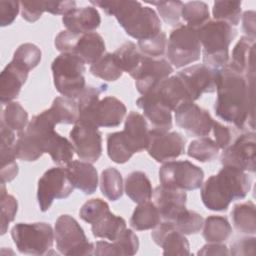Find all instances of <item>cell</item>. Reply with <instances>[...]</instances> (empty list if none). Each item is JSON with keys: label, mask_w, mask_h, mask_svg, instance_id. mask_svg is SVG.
<instances>
[{"label": "cell", "mask_w": 256, "mask_h": 256, "mask_svg": "<svg viewBox=\"0 0 256 256\" xmlns=\"http://www.w3.org/2000/svg\"><path fill=\"white\" fill-rule=\"evenodd\" d=\"M214 111L224 122L243 130L254 129V80L233 71L227 65L218 72Z\"/></svg>", "instance_id": "6da1fadb"}, {"label": "cell", "mask_w": 256, "mask_h": 256, "mask_svg": "<svg viewBox=\"0 0 256 256\" xmlns=\"http://www.w3.org/2000/svg\"><path fill=\"white\" fill-rule=\"evenodd\" d=\"M90 3L101 8L108 16H114L126 34L138 41L161 32V21L156 12L138 1L96 0Z\"/></svg>", "instance_id": "7a4b0ae2"}, {"label": "cell", "mask_w": 256, "mask_h": 256, "mask_svg": "<svg viewBox=\"0 0 256 256\" xmlns=\"http://www.w3.org/2000/svg\"><path fill=\"white\" fill-rule=\"evenodd\" d=\"M250 188L251 178L245 171L223 166L202 184L201 199L209 210L226 211L232 201L244 199Z\"/></svg>", "instance_id": "3957f363"}, {"label": "cell", "mask_w": 256, "mask_h": 256, "mask_svg": "<svg viewBox=\"0 0 256 256\" xmlns=\"http://www.w3.org/2000/svg\"><path fill=\"white\" fill-rule=\"evenodd\" d=\"M106 84L100 86H86L76 99L79 118L99 127H117L121 124L127 109L125 104L114 96L100 99V95L107 90Z\"/></svg>", "instance_id": "277c9868"}, {"label": "cell", "mask_w": 256, "mask_h": 256, "mask_svg": "<svg viewBox=\"0 0 256 256\" xmlns=\"http://www.w3.org/2000/svg\"><path fill=\"white\" fill-rule=\"evenodd\" d=\"M203 64L214 69L225 67L229 61V46L237 35L233 26L223 21L209 20L197 28Z\"/></svg>", "instance_id": "5b68a950"}, {"label": "cell", "mask_w": 256, "mask_h": 256, "mask_svg": "<svg viewBox=\"0 0 256 256\" xmlns=\"http://www.w3.org/2000/svg\"><path fill=\"white\" fill-rule=\"evenodd\" d=\"M85 62L72 53H61L51 64L56 90L65 97L77 99L86 88Z\"/></svg>", "instance_id": "8992f818"}, {"label": "cell", "mask_w": 256, "mask_h": 256, "mask_svg": "<svg viewBox=\"0 0 256 256\" xmlns=\"http://www.w3.org/2000/svg\"><path fill=\"white\" fill-rule=\"evenodd\" d=\"M11 237L18 251L29 255H46L52 249L54 231L46 222L17 223L11 229Z\"/></svg>", "instance_id": "52a82bcc"}, {"label": "cell", "mask_w": 256, "mask_h": 256, "mask_svg": "<svg viewBox=\"0 0 256 256\" xmlns=\"http://www.w3.org/2000/svg\"><path fill=\"white\" fill-rule=\"evenodd\" d=\"M54 237L58 251L67 256L94 254L95 244L88 241L80 224L70 215L59 216L54 226Z\"/></svg>", "instance_id": "ba28073f"}, {"label": "cell", "mask_w": 256, "mask_h": 256, "mask_svg": "<svg viewBox=\"0 0 256 256\" xmlns=\"http://www.w3.org/2000/svg\"><path fill=\"white\" fill-rule=\"evenodd\" d=\"M166 55L176 68L184 67L200 59L201 44L197 29L186 24L175 27L167 39Z\"/></svg>", "instance_id": "9c48e42d"}, {"label": "cell", "mask_w": 256, "mask_h": 256, "mask_svg": "<svg viewBox=\"0 0 256 256\" xmlns=\"http://www.w3.org/2000/svg\"><path fill=\"white\" fill-rule=\"evenodd\" d=\"M56 49L61 53H72L79 56L86 64H94L105 54V42L97 32L74 34L63 30L55 37Z\"/></svg>", "instance_id": "30bf717a"}, {"label": "cell", "mask_w": 256, "mask_h": 256, "mask_svg": "<svg viewBox=\"0 0 256 256\" xmlns=\"http://www.w3.org/2000/svg\"><path fill=\"white\" fill-rule=\"evenodd\" d=\"M203 180V170L187 160L167 161L159 169V181L168 188L192 191L199 189Z\"/></svg>", "instance_id": "8fae6325"}, {"label": "cell", "mask_w": 256, "mask_h": 256, "mask_svg": "<svg viewBox=\"0 0 256 256\" xmlns=\"http://www.w3.org/2000/svg\"><path fill=\"white\" fill-rule=\"evenodd\" d=\"M73 185L70 182L66 167H52L38 180L37 200L42 212L51 207L55 199H65L73 192Z\"/></svg>", "instance_id": "7c38bea8"}, {"label": "cell", "mask_w": 256, "mask_h": 256, "mask_svg": "<svg viewBox=\"0 0 256 256\" xmlns=\"http://www.w3.org/2000/svg\"><path fill=\"white\" fill-rule=\"evenodd\" d=\"M77 156L89 163H95L102 154V133L98 127L83 120H77L69 133Z\"/></svg>", "instance_id": "4fadbf2b"}, {"label": "cell", "mask_w": 256, "mask_h": 256, "mask_svg": "<svg viewBox=\"0 0 256 256\" xmlns=\"http://www.w3.org/2000/svg\"><path fill=\"white\" fill-rule=\"evenodd\" d=\"M255 132L248 131L239 135L232 144L223 149L220 162L242 171L255 172Z\"/></svg>", "instance_id": "5bb4252c"}, {"label": "cell", "mask_w": 256, "mask_h": 256, "mask_svg": "<svg viewBox=\"0 0 256 256\" xmlns=\"http://www.w3.org/2000/svg\"><path fill=\"white\" fill-rule=\"evenodd\" d=\"M219 69L204 64H196L184 68L176 75L181 79L191 101L198 100L204 93L216 91Z\"/></svg>", "instance_id": "9a60e30c"}, {"label": "cell", "mask_w": 256, "mask_h": 256, "mask_svg": "<svg viewBox=\"0 0 256 256\" xmlns=\"http://www.w3.org/2000/svg\"><path fill=\"white\" fill-rule=\"evenodd\" d=\"M174 112L177 126L190 135L205 137L211 132L215 120L207 110L201 108L193 101L183 102Z\"/></svg>", "instance_id": "2e32d148"}, {"label": "cell", "mask_w": 256, "mask_h": 256, "mask_svg": "<svg viewBox=\"0 0 256 256\" xmlns=\"http://www.w3.org/2000/svg\"><path fill=\"white\" fill-rule=\"evenodd\" d=\"M146 150L155 161L167 162L184 154L185 139L179 132L152 128L149 131V142Z\"/></svg>", "instance_id": "e0dca14e"}, {"label": "cell", "mask_w": 256, "mask_h": 256, "mask_svg": "<svg viewBox=\"0 0 256 256\" xmlns=\"http://www.w3.org/2000/svg\"><path fill=\"white\" fill-rule=\"evenodd\" d=\"M173 67L164 58H151L143 56L142 62L132 76L135 79L137 91L143 95L153 89L162 80L168 78L173 73Z\"/></svg>", "instance_id": "ac0fdd59"}, {"label": "cell", "mask_w": 256, "mask_h": 256, "mask_svg": "<svg viewBox=\"0 0 256 256\" xmlns=\"http://www.w3.org/2000/svg\"><path fill=\"white\" fill-rule=\"evenodd\" d=\"M155 244L163 249V255H190L188 239L171 221L160 222L151 232Z\"/></svg>", "instance_id": "d6986e66"}, {"label": "cell", "mask_w": 256, "mask_h": 256, "mask_svg": "<svg viewBox=\"0 0 256 256\" xmlns=\"http://www.w3.org/2000/svg\"><path fill=\"white\" fill-rule=\"evenodd\" d=\"M152 196L153 203L163 221L173 222L177 215L186 208L187 194L183 190L159 185L153 190Z\"/></svg>", "instance_id": "ffe728a7"}, {"label": "cell", "mask_w": 256, "mask_h": 256, "mask_svg": "<svg viewBox=\"0 0 256 256\" xmlns=\"http://www.w3.org/2000/svg\"><path fill=\"white\" fill-rule=\"evenodd\" d=\"M147 93H150L170 111H175V109L183 102L191 101L183 82L177 75L169 76L162 80Z\"/></svg>", "instance_id": "44dd1931"}, {"label": "cell", "mask_w": 256, "mask_h": 256, "mask_svg": "<svg viewBox=\"0 0 256 256\" xmlns=\"http://www.w3.org/2000/svg\"><path fill=\"white\" fill-rule=\"evenodd\" d=\"M255 39L242 36L235 44L227 66L248 80L255 79Z\"/></svg>", "instance_id": "7402d4cb"}, {"label": "cell", "mask_w": 256, "mask_h": 256, "mask_svg": "<svg viewBox=\"0 0 256 256\" xmlns=\"http://www.w3.org/2000/svg\"><path fill=\"white\" fill-rule=\"evenodd\" d=\"M66 30L74 34L93 32L101 24V17L98 10L93 6L74 8L62 17Z\"/></svg>", "instance_id": "603a6c76"}, {"label": "cell", "mask_w": 256, "mask_h": 256, "mask_svg": "<svg viewBox=\"0 0 256 256\" xmlns=\"http://www.w3.org/2000/svg\"><path fill=\"white\" fill-rule=\"evenodd\" d=\"M29 72L11 60L0 75V101L7 104L18 97Z\"/></svg>", "instance_id": "cb8c5ba5"}, {"label": "cell", "mask_w": 256, "mask_h": 256, "mask_svg": "<svg viewBox=\"0 0 256 256\" xmlns=\"http://www.w3.org/2000/svg\"><path fill=\"white\" fill-rule=\"evenodd\" d=\"M1 130V145H0V160H1V183L11 182L16 178L19 172L18 164L16 162L15 155V142L16 136L13 130L5 126L3 123L0 124Z\"/></svg>", "instance_id": "d4e9b609"}, {"label": "cell", "mask_w": 256, "mask_h": 256, "mask_svg": "<svg viewBox=\"0 0 256 256\" xmlns=\"http://www.w3.org/2000/svg\"><path fill=\"white\" fill-rule=\"evenodd\" d=\"M149 131L146 118L143 115L135 111L128 114L122 134L133 153L141 152L147 148Z\"/></svg>", "instance_id": "484cf974"}, {"label": "cell", "mask_w": 256, "mask_h": 256, "mask_svg": "<svg viewBox=\"0 0 256 256\" xmlns=\"http://www.w3.org/2000/svg\"><path fill=\"white\" fill-rule=\"evenodd\" d=\"M68 178L74 188L86 195L93 194L98 186V173L89 162L72 160L66 164Z\"/></svg>", "instance_id": "4316f807"}, {"label": "cell", "mask_w": 256, "mask_h": 256, "mask_svg": "<svg viewBox=\"0 0 256 256\" xmlns=\"http://www.w3.org/2000/svg\"><path fill=\"white\" fill-rule=\"evenodd\" d=\"M136 104L143 110L145 118L149 120L153 129L169 131L172 128V111L163 106L150 93H145L139 97Z\"/></svg>", "instance_id": "83f0119b"}, {"label": "cell", "mask_w": 256, "mask_h": 256, "mask_svg": "<svg viewBox=\"0 0 256 256\" xmlns=\"http://www.w3.org/2000/svg\"><path fill=\"white\" fill-rule=\"evenodd\" d=\"M124 190L126 195L137 204L149 201L153 195L151 181L142 171H133L126 176Z\"/></svg>", "instance_id": "f1b7e54d"}, {"label": "cell", "mask_w": 256, "mask_h": 256, "mask_svg": "<svg viewBox=\"0 0 256 256\" xmlns=\"http://www.w3.org/2000/svg\"><path fill=\"white\" fill-rule=\"evenodd\" d=\"M161 222V217L154 203L146 201L139 203L130 218V225L137 231L155 228Z\"/></svg>", "instance_id": "f546056e"}, {"label": "cell", "mask_w": 256, "mask_h": 256, "mask_svg": "<svg viewBox=\"0 0 256 256\" xmlns=\"http://www.w3.org/2000/svg\"><path fill=\"white\" fill-rule=\"evenodd\" d=\"M113 55L119 68L131 77L139 68L144 56L132 41L124 42L113 52Z\"/></svg>", "instance_id": "4dcf8cb0"}, {"label": "cell", "mask_w": 256, "mask_h": 256, "mask_svg": "<svg viewBox=\"0 0 256 256\" xmlns=\"http://www.w3.org/2000/svg\"><path fill=\"white\" fill-rule=\"evenodd\" d=\"M232 227L225 216L210 215L203 223V238L209 243H222L229 239Z\"/></svg>", "instance_id": "1f68e13d"}, {"label": "cell", "mask_w": 256, "mask_h": 256, "mask_svg": "<svg viewBox=\"0 0 256 256\" xmlns=\"http://www.w3.org/2000/svg\"><path fill=\"white\" fill-rule=\"evenodd\" d=\"M234 228L244 234L254 235L256 232V214L255 204L252 201H246L234 205L231 212Z\"/></svg>", "instance_id": "d6a6232c"}, {"label": "cell", "mask_w": 256, "mask_h": 256, "mask_svg": "<svg viewBox=\"0 0 256 256\" xmlns=\"http://www.w3.org/2000/svg\"><path fill=\"white\" fill-rule=\"evenodd\" d=\"M48 111L56 124H75L79 118L76 99L65 96L56 97Z\"/></svg>", "instance_id": "836d02e7"}, {"label": "cell", "mask_w": 256, "mask_h": 256, "mask_svg": "<svg viewBox=\"0 0 256 256\" xmlns=\"http://www.w3.org/2000/svg\"><path fill=\"white\" fill-rule=\"evenodd\" d=\"M74 152L75 150L72 142L56 131L51 134L45 147V153H48L53 162L59 165L68 164L72 161Z\"/></svg>", "instance_id": "e575fe53"}, {"label": "cell", "mask_w": 256, "mask_h": 256, "mask_svg": "<svg viewBox=\"0 0 256 256\" xmlns=\"http://www.w3.org/2000/svg\"><path fill=\"white\" fill-rule=\"evenodd\" d=\"M126 228V221L113 214L111 211L104 215L98 222L92 224L91 231L94 237L114 241L117 236Z\"/></svg>", "instance_id": "d590c367"}, {"label": "cell", "mask_w": 256, "mask_h": 256, "mask_svg": "<svg viewBox=\"0 0 256 256\" xmlns=\"http://www.w3.org/2000/svg\"><path fill=\"white\" fill-rule=\"evenodd\" d=\"M123 179L121 173L113 167L102 171L100 176V190L110 201H117L123 195Z\"/></svg>", "instance_id": "8d00e7d4"}, {"label": "cell", "mask_w": 256, "mask_h": 256, "mask_svg": "<svg viewBox=\"0 0 256 256\" xmlns=\"http://www.w3.org/2000/svg\"><path fill=\"white\" fill-rule=\"evenodd\" d=\"M1 123L18 133L27 127L28 113L19 102H9L2 110Z\"/></svg>", "instance_id": "74e56055"}, {"label": "cell", "mask_w": 256, "mask_h": 256, "mask_svg": "<svg viewBox=\"0 0 256 256\" xmlns=\"http://www.w3.org/2000/svg\"><path fill=\"white\" fill-rule=\"evenodd\" d=\"M89 70L93 76L110 82L118 80L123 74V71L119 68L113 53H105L90 66Z\"/></svg>", "instance_id": "f35d334b"}, {"label": "cell", "mask_w": 256, "mask_h": 256, "mask_svg": "<svg viewBox=\"0 0 256 256\" xmlns=\"http://www.w3.org/2000/svg\"><path fill=\"white\" fill-rule=\"evenodd\" d=\"M107 154L108 157L117 164H124L133 156L134 153L125 141L122 131L109 133L107 135Z\"/></svg>", "instance_id": "ab89813d"}, {"label": "cell", "mask_w": 256, "mask_h": 256, "mask_svg": "<svg viewBox=\"0 0 256 256\" xmlns=\"http://www.w3.org/2000/svg\"><path fill=\"white\" fill-rule=\"evenodd\" d=\"M181 17L186 22V25L197 29L209 21V7L202 1L186 2L183 4Z\"/></svg>", "instance_id": "60d3db41"}, {"label": "cell", "mask_w": 256, "mask_h": 256, "mask_svg": "<svg viewBox=\"0 0 256 256\" xmlns=\"http://www.w3.org/2000/svg\"><path fill=\"white\" fill-rule=\"evenodd\" d=\"M219 148L214 140L209 137H200L191 141L188 146L187 154L189 157L199 162H211L218 155Z\"/></svg>", "instance_id": "b9f144b4"}, {"label": "cell", "mask_w": 256, "mask_h": 256, "mask_svg": "<svg viewBox=\"0 0 256 256\" xmlns=\"http://www.w3.org/2000/svg\"><path fill=\"white\" fill-rule=\"evenodd\" d=\"M214 20L237 26L241 18V1H216L213 4Z\"/></svg>", "instance_id": "7bdbcfd3"}, {"label": "cell", "mask_w": 256, "mask_h": 256, "mask_svg": "<svg viewBox=\"0 0 256 256\" xmlns=\"http://www.w3.org/2000/svg\"><path fill=\"white\" fill-rule=\"evenodd\" d=\"M42 52L40 48L33 43H23L14 52L12 61L30 72L41 61Z\"/></svg>", "instance_id": "ee69618b"}, {"label": "cell", "mask_w": 256, "mask_h": 256, "mask_svg": "<svg viewBox=\"0 0 256 256\" xmlns=\"http://www.w3.org/2000/svg\"><path fill=\"white\" fill-rule=\"evenodd\" d=\"M176 229L184 235H192L200 232L203 227V217L192 210L184 209L173 221Z\"/></svg>", "instance_id": "f6af8a7d"}, {"label": "cell", "mask_w": 256, "mask_h": 256, "mask_svg": "<svg viewBox=\"0 0 256 256\" xmlns=\"http://www.w3.org/2000/svg\"><path fill=\"white\" fill-rule=\"evenodd\" d=\"M0 202H1V234L4 235L7 232L9 224L12 221H14L18 211V202L13 195L7 193L5 183H1Z\"/></svg>", "instance_id": "bcb514c9"}, {"label": "cell", "mask_w": 256, "mask_h": 256, "mask_svg": "<svg viewBox=\"0 0 256 256\" xmlns=\"http://www.w3.org/2000/svg\"><path fill=\"white\" fill-rule=\"evenodd\" d=\"M108 212H110V208L107 202L100 198H93L82 205L79 215L83 221L92 225L98 222Z\"/></svg>", "instance_id": "7dc6e473"}, {"label": "cell", "mask_w": 256, "mask_h": 256, "mask_svg": "<svg viewBox=\"0 0 256 256\" xmlns=\"http://www.w3.org/2000/svg\"><path fill=\"white\" fill-rule=\"evenodd\" d=\"M149 4L155 5L157 11L162 18V20L174 27L180 25L181 19V11L183 7V2L181 1H152L147 2Z\"/></svg>", "instance_id": "c3c4849f"}, {"label": "cell", "mask_w": 256, "mask_h": 256, "mask_svg": "<svg viewBox=\"0 0 256 256\" xmlns=\"http://www.w3.org/2000/svg\"><path fill=\"white\" fill-rule=\"evenodd\" d=\"M112 245L115 255H135L139 249V239L131 229L125 228L112 241Z\"/></svg>", "instance_id": "681fc988"}, {"label": "cell", "mask_w": 256, "mask_h": 256, "mask_svg": "<svg viewBox=\"0 0 256 256\" xmlns=\"http://www.w3.org/2000/svg\"><path fill=\"white\" fill-rule=\"evenodd\" d=\"M167 36L166 33L161 31L156 36L138 41V49L140 52L151 58H160L166 54Z\"/></svg>", "instance_id": "f907efd6"}, {"label": "cell", "mask_w": 256, "mask_h": 256, "mask_svg": "<svg viewBox=\"0 0 256 256\" xmlns=\"http://www.w3.org/2000/svg\"><path fill=\"white\" fill-rule=\"evenodd\" d=\"M21 15L27 22H36L45 12L44 1H22L20 2Z\"/></svg>", "instance_id": "816d5d0a"}, {"label": "cell", "mask_w": 256, "mask_h": 256, "mask_svg": "<svg viewBox=\"0 0 256 256\" xmlns=\"http://www.w3.org/2000/svg\"><path fill=\"white\" fill-rule=\"evenodd\" d=\"M20 9V2L12 0L0 1V25L2 27L11 25L16 19Z\"/></svg>", "instance_id": "f5cc1de1"}, {"label": "cell", "mask_w": 256, "mask_h": 256, "mask_svg": "<svg viewBox=\"0 0 256 256\" xmlns=\"http://www.w3.org/2000/svg\"><path fill=\"white\" fill-rule=\"evenodd\" d=\"M255 237H243L231 243L229 254L239 255H254L255 253Z\"/></svg>", "instance_id": "db71d44e"}, {"label": "cell", "mask_w": 256, "mask_h": 256, "mask_svg": "<svg viewBox=\"0 0 256 256\" xmlns=\"http://www.w3.org/2000/svg\"><path fill=\"white\" fill-rule=\"evenodd\" d=\"M212 130L215 136V142L219 149H225L231 144L233 133L230 127L225 126L218 121H214Z\"/></svg>", "instance_id": "11a10c76"}, {"label": "cell", "mask_w": 256, "mask_h": 256, "mask_svg": "<svg viewBox=\"0 0 256 256\" xmlns=\"http://www.w3.org/2000/svg\"><path fill=\"white\" fill-rule=\"evenodd\" d=\"M76 2L73 0L67 1H44L45 12L53 15H65L70 10L76 8Z\"/></svg>", "instance_id": "9f6ffc18"}, {"label": "cell", "mask_w": 256, "mask_h": 256, "mask_svg": "<svg viewBox=\"0 0 256 256\" xmlns=\"http://www.w3.org/2000/svg\"><path fill=\"white\" fill-rule=\"evenodd\" d=\"M255 11H245L242 17V29L247 37L255 39Z\"/></svg>", "instance_id": "6f0895ef"}, {"label": "cell", "mask_w": 256, "mask_h": 256, "mask_svg": "<svg viewBox=\"0 0 256 256\" xmlns=\"http://www.w3.org/2000/svg\"><path fill=\"white\" fill-rule=\"evenodd\" d=\"M198 255H229V250L222 243H207L198 252Z\"/></svg>", "instance_id": "680465c9"}]
</instances>
